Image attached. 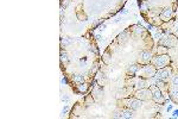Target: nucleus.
I'll return each instance as SVG.
<instances>
[{"mask_svg":"<svg viewBox=\"0 0 178 119\" xmlns=\"http://www.w3.org/2000/svg\"><path fill=\"white\" fill-rule=\"evenodd\" d=\"M157 72V68L152 63H148V65H141L139 72L137 75L139 77H143V79H152L155 77Z\"/></svg>","mask_w":178,"mask_h":119,"instance_id":"obj_2","label":"nucleus"},{"mask_svg":"<svg viewBox=\"0 0 178 119\" xmlns=\"http://www.w3.org/2000/svg\"><path fill=\"white\" fill-rule=\"evenodd\" d=\"M173 116H175V117H178V111H175V112H173Z\"/></svg>","mask_w":178,"mask_h":119,"instance_id":"obj_18","label":"nucleus"},{"mask_svg":"<svg viewBox=\"0 0 178 119\" xmlns=\"http://www.w3.org/2000/svg\"><path fill=\"white\" fill-rule=\"evenodd\" d=\"M61 63L62 65H68L69 63V55L66 50H61Z\"/></svg>","mask_w":178,"mask_h":119,"instance_id":"obj_13","label":"nucleus"},{"mask_svg":"<svg viewBox=\"0 0 178 119\" xmlns=\"http://www.w3.org/2000/svg\"><path fill=\"white\" fill-rule=\"evenodd\" d=\"M71 79H73V81H74L75 84H77V85L84 82V76H83V74H81V73H75V74H73Z\"/></svg>","mask_w":178,"mask_h":119,"instance_id":"obj_12","label":"nucleus"},{"mask_svg":"<svg viewBox=\"0 0 178 119\" xmlns=\"http://www.w3.org/2000/svg\"><path fill=\"white\" fill-rule=\"evenodd\" d=\"M172 84H173V86H178V73L172 76Z\"/></svg>","mask_w":178,"mask_h":119,"instance_id":"obj_16","label":"nucleus"},{"mask_svg":"<svg viewBox=\"0 0 178 119\" xmlns=\"http://www.w3.org/2000/svg\"><path fill=\"white\" fill-rule=\"evenodd\" d=\"M170 62H171V57L169 56V54L153 55V57H152V61H151V63L155 65L157 69H162V68L169 67Z\"/></svg>","mask_w":178,"mask_h":119,"instance_id":"obj_1","label":"nucleus"},{"mask_svg":"<svg viewBox=\"0 0 178 119\" xmlns=\"http://www.w3.org/2000/svg\"><path fill=\"white\" fill-rule=\"evenodd\" d=\"M173 35H176V36H177V37H178V29H176V31L173 32Z\"/></svg>","mask_w":178,"mask_h":119,"instance_id":"obj_19","label":"nucleus"},{"mask_svg":"<svg viewBox=\"0 0 178 119\" xmlns=\"http://www.w3.org/2000/svg\"><path fill=\"white\" fill-rule=\"evenodd\" d=\"M141 65L139 63H132V65H128L126 67V79H130V77H133V76H137L139 69H140Z\"/></svg>","mask_w":178,"mask_h":119,"instance_id":"obj_8","label":"nucleus"},{"mask_svg":"<svg viewBox=\"0 0 178 119\" xmlns=\"http://www.w3.org/2000/svg\"><path fill=\"white\" fill-rule=\"evenodd\" d=\"M164 54H169V48L163 46V45H158L156 48V54L155 55H164Z\"/></svg>","mask_w":178,"mask_h":119,"instance_id":"obj_14","label":"nucleus"},{"mask_svg":"<svg viewBox=\"0 0 178 119\" xmlns=\"http://www.w3.org/2000/svg\"><path fill=\"white\" fill-rule=\"evenodd\" d=\"M172 16H173V10L171 7H165V9L162 10L160 14H159V18L163 20V23H167L169 20H171Z\"/></svg>","mask_w":178,"mask_h":119,"instance_id":"obj_9","label":"nucleus"},{"mask_svg":"<svg viewBox=\"0 0 178 119\" xmlns=\"http://www.w3.org/2000/svg\"><path fill=\"white\" fill-rule=\"evenodd\" d=\"M172 69L171 68H162V69H157L156 72V75L155 77L158 79V80H163V81H169L171 79V75H172Z\"/></svg>","mask_w":178,"mask_h":119,"instance_id":"obj_7","label":"nucleus"},{"mask_svg":"<svg viewBox=\"0 0 178 119\" xmlns=\"http://www.w3.org/2000/svg\"><path fill=\"white\" fill-rule=\"evenodd\" d=\"M169 95H170V99H171L173 102L178 104V88L177 87L170 88V89H169Z\"/></svg>","mask_w":178,"mask_h":119,"instance_id":"obj_11","label":"nucleus"},{"mask_svg":"<svg viewBox=\"0 0 178 119\" xmlns=\"http://www.w3.org/2000/svg\"><path fill=\"white\" fill-rule=\"evenodd\" d=\"M71 44H73V38H70V37L62 38V46H69Z\"/></svg>","mask_w":178,"mask_h":119,"instance_id":"obj_15","label":"nucleus"},{"mask_svg":"<svg viewBox=\"0 0 178 119\" xmlns=\"http://www.w3.org/2000/svg\"><path fill=\"white\" fill-rule=\"evenodd\" d=\"M68 110H69V106H68V105H66V106H64V108L62 110V114H64V113H67V112H68Z\"/></svg>","mask_w":178,"mask_h":119,"instance_id":"obj_17","label":"nucleus"},{"mask_svg":"<svg viewBox=\"0 0 178 119\" xmlns=\"http://www.w3.org/2000/svg\"><path fill=\"white\" fill-rule=\"evenodd\" d=\"M133 97L141 101H147V100L152 99V91H151V88H139V89L134 91Z\"/></svg>","mask_w":178,"mask_h":119,"instance_id":"obj_4","label":"nucleus"},{"mask_svg":"<svg viewBox=\"0 0 178 119\" xmlns=\"http://www.w3.org/2000/svg\"><path fill=\"white\" fill-rule=\"evenodd\" d=\"M150 88H151V91H152V100H153L156 104H158V105H163V104L166 102V98L163 95V92H162L156 85H152Z\"/></svg>","mask_w":178,"mask_h":119,"instance_id":"obj_5","label":"nucleus"},{"mask_svg":"<svg viewBox=\"0 0 178 119\" xmlns=\"http://www.w3.org/2000/svg\"><path fill=\"white\" fill-rule=\"evenodd\" d=\"M178 43V38L176 35L173 33H170V35H165L164 37H162L159 41H158V45H163V46H166L169 49L171 48H175Z\"/></svg>","mask_w":178,"mask_h":119,"instance_id":"obj_3","label":"nucleus"},{"mask_svg":"<svg viewBox=\"0 0 178 119\" xmlns=\"http://www.w3.org/2000/svg\"><path fill=\"white\" fill-rule=\"evenodd\" d=\"M134 117V111L128 107L121 108V119H130Z\"/></svg>","mask_w":178,"mask_h":119,"instance_id":"obj_10","label":"nucleus"},{"mask_svg":"<svg viewBox=\"0 0 178 119\" xmlns=\"http://www.w3.org/2000/svg\"><path fill=\"white\" fill-rule=\"evenodd\" d=\"M153 55L155 54L151 50H141L139 53L137 63H139V65H148V63H151Z\"/></svg>","mask_w":178,"mask_h":119,"instance_id":"obj_6","label":"nucleus"}]
</instances>
